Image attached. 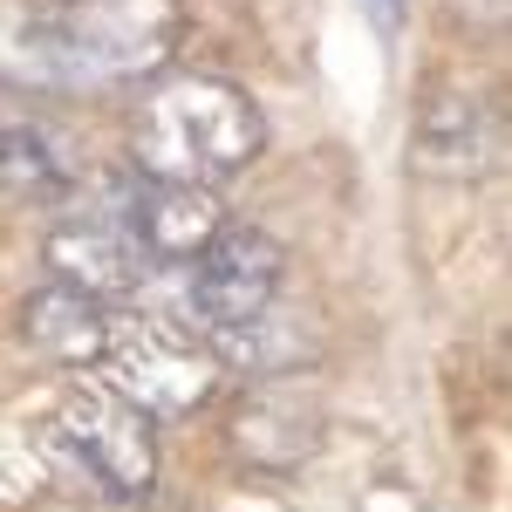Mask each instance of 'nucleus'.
I'll return each mask as SVG.
<instances>
[{
  "label": "nucleus",
  "instance_id": "obj_1",
  "mask_svg": "<svg viewBox=\"0 0 512 512\" xmlns=\"http://www.w3.org/2000/svg\"><path fill=\"white\" fill-rule=\"evenodd\" d=\"M178 35H185L178 0H69V7L0 0V82L41 96L137 82L171 62Z\"/></svg>",
  "mask_w": 512,
  "mask_h": 512
},
{
  "label": "nucleus",
  "instance_id": "obj_2",
  "mask_svg": "<svg viewBox=\"0 0 512 512\" xmlns=\"http://www.w3.org/2000/svg\"><path fill=\"white\" fill-rule=\"evenodd\" d=\"M267 151L260 103L226 76H164L130 117V171L151 185H233Z\"/></svg>",
  "mask_w": 512,
  "mask_h": 512
},
{
  "label": "nucleus",
  "instance_id": "obj_3",
  "mask_svg": "<svg viewBox=\"0 0 512 512\" xmlns=\"http://www.w3.org/2000/svg\"><path fill=\"white\" fill-rule=\"evenodd\" d=\"M41 451L55 478L76 492V499H110V506H130L158 485V437H151V417L137 403H123L110 383H76V390L55 403L48 431H41Z\"/></svg>",
  "mask_w": 512,
  "mask_h": 512
},
{
  "label": "nucleus",
  "instance_id": "obj_4",
  "mask_svg": "<svg viewBox=\"0 0 512 512\" xmlns=\"http://www.w3.org/2000/svg\"><path fill=\"white\" fill-rule=\"evenodd\" d=\"M69 205L62 219L41 239V267L48 280H69L96 301H117L130 287H144L151 274V253L144 239L130 233V198H137V171H117V178H96V185H69Z\"/></svg>",
  "mask_w": 512,
  "mask_h": 512
},
{
  "label": "nucleus",
  "instance_id": "obj_5",
  "mask_svg": "<svg viewBox=\"0 0 512 512\" xmlns=\"http://www.w3.org/2000/svg\"><path fill=\"white\" fill-rule=\"evenodd\" d=\"M96 369L144 417H192L198 403H212L219 376H226L219 355L178 321H117Z\"/></svg>",
  "mask_w": 512,
  "mask_h": 512
},
{
  "label": "nucleus",
  "instance_id": "obj_6",
  "mask_svg": "<svg viewBox=\"0 0 512 512\" xmlns=\"http://www.w3.org/2000/svg\"><path fill=\"white\" fill-rule=\"evenodd\" d=\"M280 280H287L280 239L260 233V226H226L178 274V328H192L198 342H205L212 328H233V321L274 308Z\"/></svg>",
  "mask_w": 512,
  "mask_h": 512
},
{
  "label": "nucleus",
  "instance_id": "obj_7",
  "mask_svg": "<svg viewBox=\"0 0 512 512\" xmlns=\"http://www.w3.org/2000/svg\"><path fill=\"white\" fill-rule=\"evenodd\" d=\"M506 158L499 117L485 110V96L472 89H431L424 110L410 123V164L424 178H485Z\"/></svg>",
  "mask_w": 512,
  "mask_h": 512
},
{
  "label": "nucleus",
  "instance_id": "obj_8",
  "mask_svg": "<svg viewBox=\"0 0 512 512\" xmlns=\"http://www.w3.org/2000/svg\"><path fill=\"white\" fill-rule=\"evenodd\" d=\"M321 444V403L308 383L294 376H260L233 410V451L267 465V472H294L308 451Z\"/></svg>",
  "mask_w": 512,
  "mask_h": 512
},
{
  "label": "nucleus",
  "instance_id": "obj_9",
  "mask_svg": "<svg viewBox=\"0 0 512 512\" xmlns=\"http://www.w3.org/2000/svg\"><path fill=\"white\" fill-rule=\"evenodd\" d=\"M110 328H117L110 301L82 294L69 280H41L21 301V342L48 362H62V369H96L103 349H110Z\"/></svg>",
  "mask_w": 512,
  "mask_h": 512
},
{
  "label": "nucleus",
  "instance_id": "obj_10",
  "mask_svg": "<svg viewBox=\"0 0 512 512\" xmlns=\"http://www.w3.org/2000/svg\"><path fill=\"white\" fill-rule=\"evenodd\" d=\"M130 233L144 239L151 267H185L192 253H205L226 233V212H219V192H205V185H151V178H137Z\"/></svg>",
  "mask_w": 512,
  "mask_h": 512
},
{
  "label": "nucleus",
  "instance_id": "obj_11",
  "mask_svg": "<svg viewBox=\"0 0 512 512\" xmlns=\"http://www.w3.org/2000/svg\"><path fill=\"white\" fill-rule=\"evenodd\" d=\"M205 349L219 355V369H239V376H301L308 362H315L321 335L308 315H287V308H260V315L233 321V328H212L205 335Z\"/></svg>",
  "mask_w": 512,
  "mask_h": 512
},
{
  "label": "nucleus",
  "instance_id": "obj_12",
  "mask_svg": "<svg viewBox=\"0 0 512 512\" xmlns=\"http://www.w3.org/2000/svg\"><path fill=\"white\" fill-rule=\"evenodd\" d=\"M76 178V144L55 123H0V192L7 198H69Z\"/></svg>",
  "mask_w": 512,
  "mask_h": 512
},
{
  "label": "nucleus",
  "instance_id": "obj_13",
  "mask_svg": "<svg viewBox=\"0 0 512 512\" xmlns=\"http://www.w3.org/2000/svg\"><path fill=\"white\" fill-rule=\"evenodd\" d=\"M451 14H458L465 28H499V21H506V0H451Z\"/></svg>",
  "mask_w": 512,
  "mask_h": 512
},
{
  "label": "nucleus",
  "instance_id": "obj_14",
  "mask_svg": "<svg viewBox=\"0 0 512 512\" xmlns=\"http://www.w3.org/2000/svg\"><path fill=\"white\" fill-rule=\"evenodd\" d=\"M376 14H383V21H390V14H396V0H376Z\"/></svg>",
  "mask_w": 512,
  "mask_h": 512
}]
</instances>
